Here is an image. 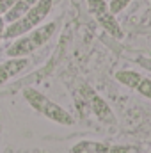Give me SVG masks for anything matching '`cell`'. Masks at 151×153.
Instances as JSON below:
<instances>
[{
  "mask_svg": "<svg viewBox=\"0 0 151 153\" xmlns=\"http://www.w3.org/2000/svg\"><path fill=\"white\" fill-rule=\"evenodd\" d=\"M55 30H57V23H55V22L39 25L36 29H32L30 32L20 36V38L7 48L5 53H7L9 57H27V55H30L32 52H36L38 48H41L48 39L55 34Z\"/></svg>",
  "mask_w": 151,
  "mask_h": 153,
  "instance_id": "obj_1",
  "label": "cell"
},
{
  "mask_svg": "<svg viewBox=\"0 0 151 153\" xmlns=\"http://www.w3.org/2000/svg\"><path fill=\"white\" fill-rule=\"evenodd\" d=\"M23 98L27 100V103L39 114H43L44 117H48L50 121L53 123H59V125H64V126H71L75 123L73 116L70 114L66 109H62L61 105H57L55 102H52L46 94H43L38 89H32V87H27L23 91Z\"/></svg>",
  "mask_w": 151,
  "mask_h": 153,
  "instance_id": "obj_2",
  "label": "cell"
},
{
  "mask_svg": "<svg viewBox=\"0 0 151 153\" xmlns=\"http://www.w3.org/2000/svg\"><path fill=\"white\" fill-rule=\"evenodd\" d=\"M50 11H52V0H39L20 20L9 23L4 29V39H16L27 32H30L32 29L39 27L44 22V18L50 14Z\"/></svg>",
  "mask_w": 151,
  "mask_h": 153,
  "instance_id": "obj_3",
  "label": "cell"
},
{
  "mask_svg": "<svg viewBox=\"0 0 151 153\" xmlns=\"http://www.w3.org/2000/svg\"><path fill=\"white\" fill-rule=\"evenodd\" d=\"M87 7L91 14L96 18V22L115 39H123V29L119 22L115 20V14L110 11L109 4L105 0H87Z\"/></svg>",
  "mask_w": 151,
  "mask_h": 153,
  "instance_id": "obj_4",
  "label": "cell"
},
{
  "mask_svg": "<svg viewBox=\"0 0 151 153\" xmlns=\"http://www.w3.org/2000/svg\"><path fill=\"white\" fill-rule=\"evenodd\" d=\"M80 96H82L85 107L96 116L101 123H105V125H114V123H115V116H114L112 109L109 107V103H107L91 85H85V84H84L82 89H80Z\"/></svg>",
  "mask_w": 151,
  "mask_h": 153,
  "instance_id": "obj_5",
  "label": "cell"
},
{
  "mask_svg": "<svg viewBox=\"0 0 151 153\" xmlns=\"http://www.w3.org/2000/svg\"><path fill=\"white\" fill-rule=\"evenodd\" d=\"M137 146L126 144H107L98 141H80L73 146L71 153H139Z\"/></svg>",
  "mask_w": 151,
  "mask_h": 153,
  "instance_id": "obj_6",
  "label": "cell"
},
{
  "mask_svg": "<svg viewBox=\"0 0 151 153\" xmlns=\"http://www.w3.org/2000/svg\"><path fill=\"white\" fill-rule=\"evenodd\" d=\"M27 66H29V59L27 57H11L9 61L2 62L0 64V85H4L11 78L20 75Z\"/></svg>",
  "mask_w": 151,
  "mask_h": 153,
  "instance_id": "obj_7",
  "label": "cell"
},
{
  "mask_svg": "<svg viewBox=\"0 0 151 153\" xmlns=\"http://www.w3.org/2000/svg\"><path fill=\"white\" fill-rule=\"evenodd\" d=\"M30 7H32V5H29L25 0H16V2L11 5V9L4 14V22H5V23H13V22L20 20Z\"/></svg>",
  "mask_w": 151,
  "mask_h": 153,
  "instance_id": "obj_8",
  "label": "cell"
},
{
  "mask_svg": "<svg viewBox=\"0 0 151 153\" xmlns=\"http://www.w3.org/2000/svg\"><path fill=\"white\" fill-rule=\"evenodd\" d=\"M115 80H117L119 84H123V85L130 87V89H135V87L139 85V82L142 80V75H141V73H137V71L121 70V71H117V73H115Z\"/></svg>",
  "mask_w": 151,
  "mask_h": 153,
  "instance_id": "obj_9",
  "label": "cell"
},
{
  "mask_svg": "<svg viewBox=\"0 0 151 153\" xmlns=\"http://www.w3.org/2000/svg\"><path fill=\"white\" fill-rule=\"evenodd\" d=\"M135 91H137L139 94H142L144 98L151 100V80L146 78V76H142V80L139 82V85L135 87Z\"/></svg>",
  "mask_w": 151,
  "mask_h": 153,
  "instance_id": "obj_10",
  "label": "cell"
},
{
  "mask_svg": "<svg viewBox=\"0 0 151 153\" xmlns=\"http://www.w3.org/2000/svg\"><path fill=\"white\" fill-rule=\"evenodd\" d=\"M128 4H130V0H110V2H109V7H110V11H112L114 14H117V13H121Z\"/></svg>",
  "mask_w": 151,
  "mask_h": 153,
  "instance_id": "obj_11",
  "label": "cell"
},
{
  "mask_svg": "<svg viewBox=\"0 0 151 153\" xmlns=\"http://www.w3.org/2000/svg\"><path fill=\"white\" fill-rule=\"evenodd\" d=\"M14 2H16V0H0V18L11 9V5H13Z\"/></svg>",
  "mask_w": 151,
  "mask_h": 153,
  "instance_id": "obj_12",
  "label": "cell"
},
{
  "mask_svg": "<svg viewBox=\"0 0 151 153\" xmlns=\"http://www.w3.org/2000/svg\"><path fill=\"white\" fill-rule=\"evenodd\" d=\"M4 29H5V22H4V18H0V43L4 39Z\"/></svg>",
  "mask_w": 151,
  "mask_h": 153,
  "instance_id": "obj_13",
  "label": "cell"
},
{
  "mask_svg": "<svg viewBox=\"0 0 151 153\" xmlns=\"http://www.w3.org/2000/svg\"><path fill=\"white\" fill-rule=\"evenodd\" d=\"M25 2H27V4H29V5H34V4H38L39 0H25Z\"/></svg>",
  "mask_w": 151,
  "mask_h": 153,
  "instance_id": "obj_14",
  "label": "cell"
},
{
  "mask_svg": "<svg viewBox=\"0 0 151 153\" xmlns=\"http://www.w3.org/2000/svg\"><path fill=\"white\" fill-rule=\"evenodd\" d=\"M5 153H13V152H11V150H5Z\"/></svg>",
  "mask_w": 151,
  "mask_h": 153,
  "instance_id": "obj_15",
  "label": "cell"
},
{
  "mask_svg": "<svg viewBox=\"0 0 151 153\" xmlns=\"http://www.w3.org/2000/svg\"><path fill=\"white\" fill-rule=\"evenodd\" d=\"M139 153H141V152H139Z\"/></svg>",
  "mask_w": 151,
  "mask_h": 153,
  "instance_id": "obj_16",
  "label": "cell"
}]
</instances>
